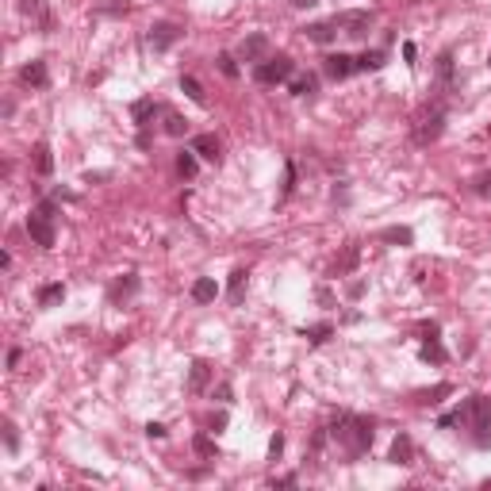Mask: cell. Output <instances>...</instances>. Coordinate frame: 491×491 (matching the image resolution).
<instances>
[{
    "label": "cell",
    "instance_id": "obj_1",
    "mask_svg": "<svg viewBox=\"0 0 491 491\" xmlns=\"http://www.w3.org/2000/svg\"><path fill=\"white\" fill-rule=\"evenodd\" d=\"M330 438L338 441L350 457H365V453L373 449L376 422H373V418H365V415H350V411H341V415H334Z\"/></svg>",
    "mask_w": 491,
    "mask_h": 491
},
{
    "label": "cell",
    "instance_id": "obj_2",
    "mask_svg": "<svg viewBox=\"0 0 491 491\" xmlns=\"http://www.w3.org/2000/svg\"><path fill=\"white\" fill-rule=\"evenodd\" d=\"M54 219H58V200H42L39 208L27 215V234H31V242L39 250H54V242H58Z\"/></svg>",
    "mask_w": 491,
    "mask_h": 491
},
{
    "label": "cell",
    "instance_id": "obj_3",
    "mask_svg": "<svg viewBox=\"0 0 491 491\" xmlns=\"http://www.w3.org/2000/svg\"><path fill=\"white\" fill-rule=\"evenodd\" d=\"M292 73H296V62L288 54H269L265 62L253 66V81L258 84H284V81H292Z\"/></svg>",
    "mask_w": 491,
    "mask_h": 491
},
{
    "label": "cell",
    "instance_id": "obj_4",
    "mask_svg": "<svg viewBox=\"0 0 491 491\" xmlns=\"http://www.w3.org/2000/svg\"><path fill=\"white\" fill-rule=\"evenodd\" d=\"M441 131H445V100H434V104H426L422 119L415 127V142L418 146H430V142L441 139Z\"/></svg>",
    "mask_w": 491,
    "mask_h": 491
},
{
    "label": "cell",
    "instance_id": "obj_5",
    "mask_svg": "<svg viewBox=\"0 0 491 491\" xmlns=\"http://www.w3.org/2000/svg\"><path fill=\"white\" fill-rule=\"evenodd\" d=\"M334 27H338L346 39H368V27L376 24V16L368 8H353V12H334Z\"/></svg>",
    "mask_w": 491,
    "mask_h": 491
},
{
    "label": "cell",
    "instance_id": "obj_6",
    "mask_svg": "<svg viewBox=\"0 0 491 491\" xmlns=\"http://www.w3.org/2000/svg\"><path fill=\"white\" fill-rule=\"evenodd\" d=\"M181 35H184V27H181V24H173V19H158V24L150 27V35H146V39H150L154 54H166L169 46H173V42L181 39Z\"/></svg>",
    "mask_w": 491,
    "mask_h": 491
},
{
    "label": "cell",
    "instance_id": "obj_7",
    "mask_svg": "<svg viewBox=\"0 0 491 491\" xmlns=\"http://www.w3.org/2000/svg\"><path fill=\"white\" fill-rule=\"evenodd\" d=\"M16 81L24 84V89L39 92V89H46V84H51V69H46V62H42V58H31L27 66H19Z\"/></svg>",
    "mask_w": 491,
    "mask_h": 491
},
{
    "label": "cell",
    "instance_id": "obj_8",
    "mask_svg": "<svg viewBox=\"0 0 491 491\" xmlns=\"http://www.w3.org/2000/svg\"><path fill=\"white\" fill-rule=\"evenodd\" d=\"M323 73L330 77V81H346V77H353L357 73V58L353 54H326L323 58Z\"/></svg>",
    "mask_w": 491,
    "mask_h": 491
},
{
    "label": "cell",
    "instance_id": "obj_9",
    "mask_svg": "<svg viewBox=\"0 0 491 491\" xmlns=\"http://www.w3.org/2000/svg\"><path fill=\"white\" fill-rule=\"evenodd\" d=\"M238 58L242 62H265L269 58V35H261V31H253V35H246V39L238 42Z\"/></svg>",
    "mask_w": 491,
    "mask_h": 491
},
{
    "label": "cell",
    "instance_id": "obj_10",
    "mask_svg": "<svg viewBox=\"0 0 491 491\" xmlns=\"http://www.w3.org/2000/svg\"><path fill=\"white\" fill-rule=\"evenodd\" d=\"M158 116H166V104L150 100V96H142V100H134V108H131V119H134V127H139V131L154 127V119H158Z\"/></svg>",
    "mask_w": 491,
    "mask_h": 491
},
{
    "label": "cell",
    "instance_id": "obj_11",
    "mask_svg": "<svg viewBox=\"0 0 491 491\" xmlns=\"http://www.w3.org/2000/svg\"><path fill=\"white\" fill-rule=\"evenodd\" d=\"M472 422H476V395H468L461 407H453L449 415H441V418H438L441 430H453V426H472Z\"/></svg>",
    "mask_w": 491,
    "mask_h": 491
},
{
    "label": "cell",
    "instance_id": "obj_12",
    "mask_svg": "<svg viewBox=\"0 0 491 491\" xmlns=\"http://www.w3.org/2000/svg\"><path fill=\"white\" fill-rule=\"evenodd\" d=\"M19 12H24V16H31L35 24H39L42 35L54 31V12L46 8V0H19Z\"/></svg>",
    "mask_w": 491,
    "mask_h": 491
},
{
    "label": "cell",
    "instance_id": "obj_13",
    "mask_svg": "<svg viewBox=\"0 0 491 491\" xmlns=\"http://www.w3.org/2000/svg\"><path fill=\"white\" fill-rule=\"evenodd\" d=\"M192 150H196V158L211 161V166L223 161V142H219L215 134H196V139H192Z\"/></svg>",
    "mask_w": 491,
    "mask_h": 491
},
{
    "label": "cell",
    "instance_id": "obj_14",
    "mask_svg": "<svg viewBox=\"0 0 491 491\" xmlns=\"http://www.w3.org/2000/svg\"><path fill=\"white\" fill-rule=\"evenodd\" d=\"M211 376H215V368H211V361L196 357V361H192V368H188V391H192V395H200V391H208Z\"/></svg>",
    "mask_w": 491,
    "mask_h": 491
},
{
    "label": "cell",
    "instance_id": "obj_15",
    "mask_svg": "<svg viewBox=\"0 0 491 491\" xmlns=\"http://www.w3.org/2000/svg\"><path fill=\"white\" fill-rule=\"evenodd\" d=\"M453 89H457V81H453V51H441L438 54V100H445Z\"/></svg>",
    "mask_w": 491,
    "mask_h": 491
},
{
    "label": "cell",
    "instance_id": "obj_16",
    "mask_svg": "<svg viewBox=\"0 0 491 491\" xmlns=\"http://www.w3.org/2000/svg\"><path fill=\"white\" fill-rule=\"evenodd\" d=\"M388 461L391 465H415V441H411V434H395V441H391V449H388Z\"/></svg>",
    "mask_w": 491,
    "mask_h": 491
},
{
    "label": "cell",
    "instance_id": "obj_17",
    "mask_svg": "<svg viewBox=\"0 0 491 491\" xmlns=\"http://www.w3.org/2000/svg\"><path fill=\"white\" fill-rule=\"evenodd\" d=\"M303 39H307V42H319V46H330V42L338 39V27H334V19H319V24H307V27H303Z\"/></svg>",
    "mask_w": 491,
    "mask_h": 491
},
{
    "label": "cell",
    "instance_id": "obj_18",
    "mask_svg": "<svg viewBox=\"0 0 491 491\" xmlns=\"http://www.w3.org/2000/svg\"><path fill=\"white\" fill-rule=\"evenodd\" d=\"M134 292H139V273H127V276H119V280L108 288V300L111 303H127Z\"/></svg>",
    "mask_w": 491,
    "mask_h": 491
},
{
    "label": "cell",
    "instance_id": "obj_19",
    "mask_svg": "<svg viewBox=\"0 0 491 491\" xmlns=\"http://www.w3.org/2000/svg\"><path fill=\"white\" fill-rule=\"evenodd\" d=\"M188 296H192V303H215L219 284L211 280V276H196V280H192V288H188Z\"/></svg>",
    "mask_w": 491,
    "mask_h": 491
},
{
    "label": "cell",
    "instance_id": "obj_20",
    "mask_svg": "<svg viewBox=\"0 0 491 491\" xmlns=\"http://www.w3.org/2000/svg\"><path fill=\"white\" fill-rule=\"evenodd\" d=\"M445 395H453V384H434V388H422V391H415V403L418 407H438L441 400H445Z\"/></svg>",
    "mask_w": 491,
    "mask_h": 491
},
{
    "label": "cell",
    "instance_id": "obj_21",
    "mask_svg": "<svg viewBox=\"0 0 491 491\" xmlns=\"http://www.w3.org/2000/svg\"><path fill=\"white\" fill-rule=\"evenodd\" d=\"M357 258H361V246H357V242H350V246L341 250V258H334V265H330V276H346V273H353V265H357Z\"/></svg>",
    "mask_w": 491,
    "mask_h": 491
},
{
    "label": "cell",
    "instance_id": "obj_22",
    "mask_svg": "<svg viewBox=\"0 0 491 491\" xmlns=\"http://www.w3.org/2000/svg\"><path fill=\"white\" fill-rule=\"evenodd\" d=\"M418 357H422L426 365H445V361H449V353H445L441 338H426V341H422V350H418Z\"/></svg>",
    "mask_w": 491,
    "mask_h": 491
},
{
    "label": "cell",
    "instance_id": "obj_23",
    "mask_svg": "<svg viewBox=\"0 0 491 491\" xmlns=\"http://www.w3.org/2000/svg\"><path fill=\"white\" fill-rule=\"evenodd\" d=\"M62 300H66V284H62V280L42 284V288H39V307H58Z\"/></svg>",
    "mask_w": 491,
    "mask_h": 491
},
{
    "label": "cell",
    "instance_id": "obj_24",
    "mask_svg": "<svg viewBox=\"0 0 491 491\" xmlns=\"http://www.w3.org/2000/svg\"><path fill=\"white\" fill-rule=\"evenodd\" d=\"M384 62H388V51H365L357 54V73H376L384 69Z\"/></svg>",
    "mask_w": 491,
    "mask_h": 491
},
{
    "label": "cell",
    "instance_id": "obj_25",
    "mask_svg": "<svg viewBox=\"0 0 491 491\" xmlns=\"http://www.w3.org/2000/svg\"><path fill=\"white\" fill-rule=\"evenodd\" d=\"M35 173H39V177H51V173H54L51 142H39V146H35Z\"/></svg>",
    "mask_w": 491,
    "mask_h": 491
},
{
    "label": "cell",
    "instance_id": "obj_26",
    "mask_svg": "<svg viewBox=\"0 0 491 491\" xmlns=\"http://www.w3.org/2000/svg\"><path fill=\"white\" fill-rule=\"evenodd\" d=\"M315 89H319V77H315V73H300V77L292 73V81H288V92H292V96H311Z\"/></svg>",
    "mask_w": 491,
    "mask_h": 491
},
{
    "label": "cell",
    "instance_id": "obj_27",
    "mask_svg": "<svg viewBox=\"0 0 491 491\" xmlns=\"http://www.w3.org/2000/svg\"><path fill=\"white\" fill-rule=\"evenodd\" d=\"M300 338H307L311 346H323V341L334 338V326L330 323H315V326H300Z\"/></svg>",
    "mask_w": 491,
    "mask_h": 491
},
{
    "label": "cell",
    "instance_id": "obj_28",
    "mask_svg": "<svg viewBox=\"0 0 491 491\" xmlns=\"http://www.w3.org/2000/svg\"><path fill=\"white\" fill-rule=\"evenodd\" d=\"M181 92L188 96L192 104H200V108H208V92H204V84L196 81V77H181Z\"/></svg>",
    "mask_w": 491,
    "mask_h": 491
},
{
    "label": "cell",
    "instance_id": "obj_29",
    "mask_svg": "<svg viewBox=\"0 0 491 491\" xmlns=\"http://www.w3.org/2000/svg\"><path fill=\"white\" fill-rule=\"evenodd\" d=\"M246 280H250V273H246V269H234V273H231V284H226V300H231V303H242Z\"/></svg>",
    "mask_w": 491,
    "mask_h": 491
},
{
    "label": "cell",
    "instance_id": "obj_30",
    "mask_svg": "<svg viewBox=\"0 0 491 491\" xmlns=\"http://www.w3.org/2000/svg\"><path fill=\"white\" fill-rule=\"evenodd\" d=\"M196 169H200V161H196V150H192V146L177 154V173H181L184 181H192V177H196Z\"/></svg>",
    "mask_w": 491,
    "mask_h": 491
},
{
    "label": "cell",
    "instance_id": "obj_31",
    "mask_svg": "<svg viewBox=\"0 0 491 491\" xmlns=\"http://www.w3.org/2000/svg\"><path fill=\"white\" fill-rule=\"evenodd\" d=\"M161 131H166L169 139H181V134H188V119L177 116L173 108H166V127H161Z\"/></svg>",
    "mask_w": 491,
    "mask_h": 491
},
{
    "label": "cell",
    "instance_id": "obj_32",
    "mask_svg": "<svg viewBox=\"0 0 491 491\" xmlns=\"http://www.w3.org/2000/svg\"><path fill=\"white\" fill-rule=\"evenodd\" d=\"M384 242H391V246H411L415 242V231L411 226H388V231H380Z\"/></svg>",
    "mask_w": 491,
    "mask_h": 491
},
{
    "label": "cell",
    "instance_id": "obj_33",
    "mask_svg": "<svg viewBox=\"0 0 491 491\" xmlns=\"http://www.w3.org/2000/svg\"><path fill=\"white\" fill-rule=\"evenodd\" d=\"M192 449H196V457H215V441L208 438V434H196V438H192Z\"/></svg>",
    "mask_w": 491,
    "mask_h": 491
},
{
    "label": "cell",
    "instance_id": "obj_34",
    "mask_svg": "<svg viewBox=\"0 0 491 491\" xmlns=\"http://www.w3.org/2000/svg\"><path fill=\"white\" fill-rule=\"evenodd\" d=\"M296 192V161H284V184H280V200H288Z\"/></svg>",
    "mask_w": 491,
    "mask_h": 491
},
{
    "label": "cell",
    "instance_id": "obj_35",
    "mask_svg": "<svg viewBox=\"0 0 491 491\" xmlns=\"http://www.w3.org/2000/svg\"><path fill=\"white\" fill-rule=\"evenodd\" d=\"M215 62H219V73H223V77H231V81L242 73V69H238V58H234V54H219Z\"/></svg>",
    "mask_w": 491,
    "mask_h": 491
},
{
    "label": "cell",
    "instance_id": "obj_36",
    "mask_svg": "<svg viewBox=\"0 0 491 491\" xmlns=\"http://www.w3.org/2000/svg\"><path fill=\"white\" fill-rule=\"evenodd\" d=\"M96 12H100V16H127V4L123 0H100V4H96Z\"/></svg>",
    "mask_w": 491,
    "mask_h": 491
},
{
    "label": "cell",
    "instance_id": "obj_37",
    "mask_svg": "<svg viewBox=\"0 0 491 491\" xmlns=\"http://www.w3.org/2000/svg\"><path fill=\"white\" fill-rule=\"evenodd\" d=\"M472 430H476V445H480V449H488L491 445V422H472Z\"/></svg>",
    "mask_w": 491,
    "mask_h": 491
},
{
    "label": "cell",
    "instance_id": "obj_38",
    "mask_svg": "<svg viewBox=\"0 0 491 491\" xmlns=\"http://www.w3.org/2000/svg\"><path fill=\"white\" fill-rule=\"evenodd\" d=\"M4 449H8V453L19 449V434H16V422H12V418L4 422Z\"/></svg>",
    "mask_w": 491,
    "mask_h": 491
},
{
    "label": "cell",
    "instance_id": "obj_39",
    "mask_svg": "<svg viewBox=\"0 0 491 491\" xmlns=\"http://www.w3.org/2000/svg\"><path fill=\"white\" fill-rule=\"evenodd\" d=\"M280 453H284V434L276 430L273 438H269V461H280Z\"/></svg>",
    "mask_w": 491,
    "mask_h": 491
},
{
    "label": "cell",
    "instance_id": "obj_40",
    "mask_svg": "<svg viewBox=\"0 0 491 491\" xmlns=\"http://www.w3.org/2000/svg\"><path fill=\"white\" fill-rule=\"evenodd\" d=\"M472 188H476V196L491 200V173H480V177H476V184H472Z\"/></svg>",
    "mask_w": 491,
    "mask_h": 491
},
{
    "label": "cell",
    "instance_id": "obj_41",
    "mask_svg": "<svg viewBox=\"0 0 491 491\" xmlns=\"http://www.w3.org/2000/svg\"><path fill=\"white\" fill-rule=\"evenodd\" d=\"M300 483V476H276V480H269V488H296Z\"/></svg>",
    "mask_w": 491,
    "mask_h": 491
},
{
    "label": "cell",
    "instance_id": "obj_42",
    "mask_svg": "<svg viewBox=\"0 0 491 491\" xmlns=\"http://www.w3.org/2000/svg\"><path fill=\"white\" fill-rule=\"evenodd\" d=\"M208 426H211V434H223V430H226V411L211 415V422H208Z\"/></svg>",
    "mask_w": 491,
    "mask_h": 491
},
{
    "label": "cell",
    "instance_id": "obj_43",
    "mask_svg": "<svg viewBox=\"0 0 491 491\" xmlns=\"http://www.w3.org/2000/svg\"><path fill=\"white\" fill-rule=\"evenodd\" d=\"M403 58H407V66H415V58H418V46H415V42H403Z\"/></svg>",
    "mask_w": 491,
    "mask_h": 491
},
{
    "label": "cell",
    "instance_id": "obj_44",
    "mask_svg": "<svg viewBox=\"0 0 491 491\" xmlns=\"http://www.w3.org/2000/svg\"><path fill=\"white\" fill-rule=\"evenodd\" d=\"M361 296H365V280H353L350 284V300H361Z\"/></svg>",
    "mask_w": 491,
    "mask_h": 491
},
{
    "label": "cell",
    "instance_id": "obj_45",
    "mask_svg": "<svg viewBox=\"0 0 491 491\" xmlns=\"http://www.w3.org/2000/svg\"><path fill=\"white\" fill-rule=\"evenodd\" d=\"M146 434H150V438H166V426H161V422H150V426H146Z\"/></svg>",
    "mask_w": 491,
    "mask_h": 491
},
{
    "label": "cell",
    "instance_id": "obj_46",
    "mask_svg": "<svg viewBox=\"0 0 491 491\" xmlns=\"http://www.w3.org/2000/svg\"><path fill=\"white\" fill-rule=\"evenodd\" d=\"M215 395H219V403H231V384H219Z\"/></svg>",
    "mask_w": 491,
    "mask_h": 491
},
{
    "label": "cell",
    "instance_id": "obj_47",
    "mask_svg": "<svg viewBox=\"0 0 491 491\" xmlns=\"http://www.w3.org/2000/svg\"><path fill=\"white\" fill-rule=\"evenodd\" d=\"M19 357H24L19 350H8V368H16V365H19Z\"/></svg>",
    "mask_w": 491,
    "mask_h": 491
},
{
    "label": "cell",
    "instance_id": "obj_48",
    "mask_svg": "<svg viewBox=\"0 0 491 491\" xmlns=\"http://www.w3.org/2000/svg\"><path fill=\"white\" fill-rule=\"evenodd\" d=\"M292 8H315V0H292Z\"/></svg>",
    "mask_w": 491,
    "mask_h": 491
},
{
    "label": "cell",
    "instance_id": "obj_49",
    "mask_svg": "<svg viewBox=\"0 0 491 491\" xmlns=\"http://www.w3.org/2000/svg\"><path fill=\"white\" fill-rule=\"evenodd\" d=\"M488 66H491V54H488Z\"/></svg>",
    "mask_w": 491,
    "mask_h": 491
}]
</instances>
